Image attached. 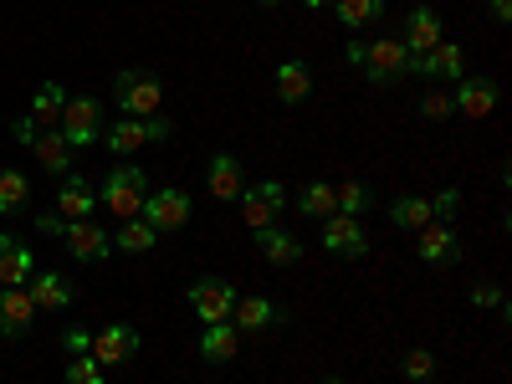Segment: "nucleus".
I'll list each match as a JSON object with an SVG mask.
<instances>
[{"label":"nucleus","instance_id":"obj_42","mask_svg":"<svg viewBox=\"0 0 512 384\" xmlns=\"http://www.w3.org/2000/svg\"><path fill=\"white\" fill-rule=\"evenodd\" d=\"M303 6H308V11H323V6H333V0H303Z\"/></svg>","mask_w":512,"mask_h":384},{"label":"nucleus","instance_id":"obj_17","mask_svg":"<svg viewBox=\"0 0 512 384\" xmlns=\"http://www.w3.org/2000/svg\"><path fill=\"white\" fill-rule=\"evenodd\" d=\"M93 210H98V195H93V185L77 175H62V190H57V216L62 221H93Z\"/></svg>","mask_w":512,"mask_h":384},{"label":"nucleus","instance_id":"obj_20","mask_svg":"<svg viewBox=\"0 0 512 384\" xmlns=\"http://www.w3.org/2000/svg\"><path fill=\"white\" fill-rule=\"evenodd\" d=\"M205 180H210V195L226 200V205L241 200V190H246V175H241V159H236V154H210Z\"/></svg>","mask_w":512,"mask_h":384},{"label":"nucleus","instance_id":"obj_6","mask_svg":"<svg viewBox=\"0 0 512 384\" xmlns=\"http://www.w3.org/2000/svg\"><path fill=\"white\" fill-rule=\"evenodd\" d=\"M57 128H62V139H67L72 149L98 144V134H103V103H98V98H67Z\"/></svg>","mask_w":512,"mask_h":384},{"label":"nucleus","instance_id":"obj_28","mask_svg":"<svg viewBox=\"0 0 512 384\" xmlns=\"http://www.w3.org/2000/svg\"><path fill=\"white\" fill-rule=\"evenodd\" d=\"M154 241H159V231H154V226H149L144 216H134V221H123V226L113 231V246H118V251H128V256H139V251H149Z\"/></svg>","mask_w":512,"mask_h":384},{"label":"nucleus","instance_id":"obj_12","mask_svg":"<svg viewBox=\"0 0 512 384\" xmlns=\"http://www.w3.org/2000/svg\"><path fill=\"white\" fill-rule=\"evenodd\" d=\"M415 251H420V262H431V267H451L461 256V236L451 231V221H431V226L415 231Z\"/></svg>","mask_w":512,"mask_h":384},{"label":"nucleus","instance_id":"obj_41","mask_svg":"<svg viewBox=\"0 0 512 384\" xmlns=\"http://www.w3.org/2000/svg\"><path fill=\"white\" fill-rule=\"evenodd\" d=\"M364 52H369V41H349V62L364 67Z\"/></svg>","mask_w":512,"mask_h":384},{"label":"nucleus","instance_id":"obj_21","mask_svg":"<svg viewBox=\"0 0 512 384\" xmlns=\"http://www.w3.org/2000/svg\"><path fill=\"white\" fill-rule=\"evenodd\" d=\"M251 241H256V251H262L267 262H277V267H297V262H303V241H297L292 231H282V226L251 231Z\"/></svg>","mask_w":512,"mask_h":384},{"label":"nucleus","instance_id":"obj_30","mask_svg":"<svg viewBox=\"0 0 512 384\" xmlns=\"http://www.w3.org/2000/svg\"><path fill=\"white\" fill-rule=\"evenodd\" d=\"M338 21H344V31H359V26H374L384 16V0H333Z\"/></svg>","mask_w":512,"mask_h":384},{"label":"nucleus","instance_id":"obj_18","mask_svg":"<svg viewBox=\"0 0 512 384\" xmlns=\"http://www.w3.org/2000/svg\"><path fill=\"white\" fill-rule=\"evenodd\" d=\"M31 282V246L16 231H0V287H26Z\"/></svg>","mask_w":512,"mask_h":384},{"label":"nucleus","instance_id":"obj_32","mask_svg":"<svg viewBox=\"0 0 512 384\" xmlns=\"http://www.w3.org/2000/svg\"><path fill=\"white\" fill-rule=\"evenodd\" d=\"M333 195H338V216H364V210L374 205V195H369V185H364V180H349V185H338Z\"/></svg>","mask_w":512,"mask_h":384},{"label":"nucleus","instance_id":"obj_37","mask_svg":"<svg viewBox=\"0 0 512 384\" xmlns=\"http://www.w3.org/2000/svg\"><path fill=\"white\" fill-rule=\"evenodd\" d=\"M62 349H67V354H88V349H93V333H88V328H77V323L62 328Z\"/></svg>","mask_w":512,"mask_h":384},{"label":"nucleus","instance_id":"obj_7","mask_svg":"<svg viewBox=\"0 0 512 384\" xmlns=\"http://www.w3.org/2000/svg\"><path fill=\"white\" fill-rule=\"evenodd\" d=\"M139 216H144L159 236L185 231V226H190V195L175 190V185H169V190H154V195H144V210H139Z\"/></svg>","mask_w":512,"mask_h":384},{"label":"nucleus","instance_id":"obj_9","mask_svg":"<svg viewBox=\"0 0 512 384\" xmlns=\"http://www.w3.org/2000/svg\"><path fill=\"white\" fill-rule=\"evenodd\" d=\"M446 26H441V11L436 6H415L410 16H405V36H400V47H405V57H425V52H436L441 47V36Z\"/></svg>","mask_w":512,"mask_h":384},{"label":"nucleus","instance_id":"obj_25","mask_svg":"<svg viewBox=\"0 0 512 384\" xmlns=\"http://www.w3.org/2000/svg\"><path fill=\"white\" fill-rule=\"evenodd\" d=\"M236 344H241L236 323H205V333H200V354H205L210 364H226V359H236Z\"/></svg>","mask_w":512,"mask_h":384},{"label":"nucleus","instance_id":"obj_39","mask_svg":"<svg viewBox=\"0 0 512 384\" xmlns=\"http://www.w3.org/2000/svg\"><path fill=\"white\" fill-rule=\"evenodd\" d=\"M11 134H16V139H21V144H31V139H36V134H41V128H36V123H31V118H16V128H11Z\"/></svg>","mask_w":512,"mask_h":384},{"label":"nucleus","instance_id":"obj_13","mask_svg":"<svg viewBox=\"0 0 512 384\" xmlns=\"http://www.w3.org/2000/svg\"><path fill=\"white\" fill-rule=\"evenodd\" d=\"M103 369H113V364H128L139 354V328H128V323H113V328H103V333H93V349H88Z\"/></svg>","mask_w":512,"mask_h":384},{"label":"nucleus","instance_id":"obj_27","mask_svg":"<svg viewBox=\"0 0 512 384\" xmlns=\"http://www.w3.org/2000/svg\"><path fill=\"white\" fill-rule=\"evenodd\" d=\"M62 108H67V93L57 88V82H41L36 103H31V123L36 128H52V123H62Z\"/></svg>","mask_w":512,"mask_h":384},{"label":"nucleus","instance_id":"obj_1","mask_svg":"<svg viewBox=\"0 0 512 384\" xmlns=\"http://www.w3.org/2000/svg\"><path fill=\"white\" fill-rule=\"evenodd\" d=\"M144 195H149L144 169L139 164H118V169H108V180L98 190V205L108 210L113 221H134L139 210H144Z\"/></svg>","mask_w":512,"mask_h":384},{"label":"nucleus","instance_id":"obj_43","mask_svg":"<svg viewBox=\"0 0 512 384\" xmlns=\"http://www.w3.org/2000/svg\"><path fill=\"white\" fill-rule=\"evenodd\" d=\"M256 6H267V11H272V6H282V0H256Z\"/></svg>","mask_w":512,"mask_h":384},{"label":"nucleus","instance_id":"obj_26","mask_svg":"<svg viewBox=\"0 0 512 384\" xmlns=\"http://www.w3.org/2000/svg\"><path fill=\"white\" fill-rule=\"evenodd\" d=\"M390 221L400 231H420V226H431L436 216H431V200L425 195H400V200H390Z\"/></svg>","mask_w":512,"mask_h":384},{"label":"nucleus","instance_id":"obj_40","mask_svg":"<svg viewBox=\"0 0 512 384\" xmlns=\"http://www.w3.org/2000/svg\"><path fill=\"white\" fill-rule=\"evenodd\" d=\"M492 21H497V26L512 21V0H492Z\"/></svg>","mask_w":512,"mask_h":384},{"label":"nucleus","instance_id":"obj_36","mask_svg":"<svg viewBox=\"0 0 512 384\" xmlns=\"http://www.w3.org/2000/svg\"><path fill=\"white\" fill-rule=\"evenodd\" d=\"M451 113H456V108H451V98H446V93H425V98H420V118H431V123H446Z\"/></svg>","mask_w":512,"mask_h":384},{"label":"nucleus","instance_id":"obj_22","mask_svg":"<svg viewBox=\"0 0 512 384\" xmlns=\"http://www.w3.org/2000/svg\"><path fill=\"white\" fill-rule=\"evenodd\" d=\"M308 93H313V67H308L303 57L282 62V67H277V103L303 108V103H308Z\"/></svg>","mask_w":512,"mask_h":384},{"label":"nucleus","instance_id":"obj_31","mask_svg":"<svg viewBox=\"0 0 512 384\" xmlns=\"http://www.w3.org/2000/svg\"><path fill=\"white\" fill-rule=\"evenodd\" d=\"M297 210H303L308 221H328L333 210H338V195H333V185H323V180H313L303 195H297Z\"/></svg>","mask_w":512,"mask_h":384},{"label":"nucleus","instance_id":"obj_2","mask_svg":"<svg viewBox=\"0 0 512 384\" xmlns=\"http://www.w3.org/2000/svg\"><path fill=\"white\" fill-rule=\"evenodd\" d=\"M113 98H118V108H123L128 118H149V113H159V103H164V82H159L154 72L128 67V72H118V82H113Z\"/></svg>","mask_w":512,"mask_h":384},{"label":"nucleus","instance_id":"obj_3","mask_svg":"<svg viewBox=\"0 0 512 384\" xmlns=\"http://www.w3.org/2000/svg\"><path fill=\"white\" fill-rule=\"evenodd\" d=\"M282 210H287V190H282V180H256V185L241 190V221H246L251 231L277 226Z\"/></svg>","mask_w":512,"mask_h":384},{"label":"nucleus","instance_id":"obj_15","mask_svg":"<svg viewBox=\"0 0 512 384\" xmlns=\"http://www.w3.org/2000/svg\"><path fill=\"white\" fill-rule=\"evenodd\" d=\"M410 72H415V77H441V82H461V77H466V52L456 47V41H441L436 52H425V57H410Z\"/></svg>","mask_w":512,"mask_h":384},{"label":"nucleus","instance_id":"obj_35","mask_svg":"<svg viewBox=\"0 0 512 384\" xmlns=\"http://www.w3.org/2000/svg\"><path fill=\"white\" fill-rule=\"evenodd\" d=\"M466 297H472V308H492V313L507 318V303H502V287H497V282H477Z\"/></svg>","mask_w":512,"mask_h":384},{"label":"nucleus","instance_id":"obj_44","mask_svg":"<svg viewBox=\"0 0 512 384\" xmlns=\"http://www.w3.org/2000/svg\"><path fill=\"white\" fill-rule=\"evenodd\" d=\"M323 384H349V379H323Z\"/></svg>","mask_w":512,"mask_h":384},{"label":"nucleus","instance_id":"obj_38","mask_svg":"<svg viewBox=\"0 0 512 384\" xmlns=\"http://www.w3.org/2000/svg\"><path fill=\"white\" fill-rule=\"evenodd\" d=\"M456 205H461V190H441V195H431V216L436 221H451Z\"/></svg>","mask_w":512,"mask_h":384},{"label":"nucleus","instance_id":"obj_8","mask_svg":"<svg viewBox=\"0 0 512 384\" xmlns=\"http://www.w3.org/2000/svg\"><path fill=\"white\" fill-rule=\"evenodd\" d=\"M190 308H195L200 323H231V313H236V287H231L226 277H200V282L190 287Z\"/></svg>","mask_w":512,"mask_h":384},{"label":"nucleus","instance_id":"obj_19","mask_svg":"<svg viewBox=\"0 0 512 384\" xmlns=\"http://www.w3.org/2000/svg\"><path fill=\"white\" fill-rule=\"evenodd\" d=\"M26 292H31L36 313H67L72 308V277H62V272H36Z\"/></svg>","mask_w":512,"mask_h":384},{"label":"nucleus","instance_id":"obj_11","mask_svg":"<svg viewBox=\"0 0 512 384\" xmlns=\"http://www.w3.org/2000/svg\"><path fill=\"white\" fill-rule=\"evenodd\" d=\"M323 246L333 251V256H349V262H359V256H369V236H364V226H359V216H333L323 221Z\"/></svg>","mask_w":512,"mask_h":384},{"label":"nucleus","instance_id":"obj_16","mask_svg":"<svg viewBox=\"0 0 512 384\" xmlns=\"http://www.w3.org/2000/svg\"><path fill=\"white\" fill-rule=\"evenodd\" d=\"M36 323V303L26 287H0V338H21Z\"/></svg>","mask_w":512,"mask_h":384},{"label":"nucleus","instance_id":"obj_24","mask_svg":"<svg viewBox=\"0 0 512 384\" xmlns=\"http://www.w3.org/2000/svg\"><path fill=\"white\" fill-rule=\"evenodd\" d=\"M31 154L41 159V169H52V175H72V144L62 139V128H41L31 139Z\"/></svg>","mask_w":512,"mask_h":384},{"label":"nucleus","instance_id":"obj_10","mask_svg":"<svg viewBox=\"0 0 512 384\" xmlns=\"http://www.w3.org/2000/svg\"><path fill=\"white\" fill-rule=\"evenodd\" d=\"M62 241L77 262H103V256H113V231H103L98 221H67Z\"/></svg>","mask_w":512,"mask_h":384},{"label":"nucleus","instance_id":"obj_23","mask_svg":"<svg viewBox=\"0 0 512 384\" xmlns=\"http://www.w3.org/2000/svg\"><path fill=\"white\" fill-rule=\"evenodd\" d=\"M231 318H236V333H267L272 323H282V303H272V297H241Z\"/></svg>","mask_w":512,"mask_h":384},{"label":"nucleus","instance_id":"obj_29","mask_svg":"<svg viewBox=\"0 0 512 384\" xmlns=\"http://www.w3.org/2000/svg\"><path fill=\"white\" fill-rule=\"evenodd\" d=\"M26 200H31V180L21 175V169H0V216L26 210Z\"/></svg>","mask_w":512,"mask_h":384},{"label":"nucleus","instance_id":"obj_4","mask_svg":"<svg viewBox=\"0 0 512 384\" xmlns=\"http://www.w3.org/2000/svg\"><path fill=\"white\" fill-rule=\"evenodd\" d=\"M175 128H169V118H118L113 128H103V144H108V154H134V149H144L149 139H169Z\"/></svg>","mask_w":512,"mask_h":384},{"label":"nucleus","instance_id":"obj_14","mask_svg":"<svg viewBox=\"0 0 512 384\" xmlns=\"http://www.w3.org/2000/svg\"><path fill=\"white\" fill-rule=\"evenodd\" d=\"M497 98H502V88H497L492 77H461L451 108L466 113V118H487V113H497Z\"/></svg>","mask_w":512,"mask_h":384},{"label":"nucleus","instance_id":"obj_33","mask_svg":"<svg viewBox=\"0 0 512 384\" xmlns=\"http://www.w3.org/2000/svg\"><path fill=\"white\" fill-rule=\"evenodd\" d=\"M62 384H103V364H98L93 354H72V364H67Z\"/></svg>","mask_w":512,"mask_h":384},{"label":"nucleus","instance_id":"obj_34","mask_svg":"<svg viewBox=\"0 0 512 384\" xmlns=\"http://www.w3.org/2000/svg\"><path fill=\"white\" fill-rule=\"evenodd\" d=\"M431 374H436V354H431V349H410V354H405V379H410V384H425Z\"/></svg>","mask_w":512,"mask_h":384},{"label":"nucleus","instance_id":"obj_5","mask_svg":"<svg viewBox=\"0 0 512 384\" xmlns=\"http://www.w3.org/2000/svg\"><path fill=\"white\" fill-rule=\"evenodd\" d=\"M374 88H390V82H400L405 72H410V57H405V47H400V36H379V41H369V52H364V67H359Z\"/></svg>","mask_w":512,"mask_h":384}]
</instances>
